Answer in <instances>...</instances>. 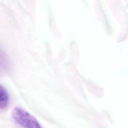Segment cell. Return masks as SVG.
Here are the masks:
<instances>
[{
    "instance_id": "1",
    "label": "cell",
    "mask_w": 128,
    "mask_h": 128,
    "mask_svg": "<svg viewBox=\"0 0 128 128\" xmlns=\"http://www.w3.org/2000/svg\"><path fill=\"white\" fill-rule=\"evenodd\" d=\"M12 116L14 120L24 128H42L34 117L21 108H15Z\"/></svg>"
},
{
    "instance_id": "2",
    "label": "cell",
    "mask_w": 128,
    "mask_h": 128,
    "mask_svg": "<svg viewBox=\"0 0 128 128\" xmlns=\"http://www.w3.org/2000/svg\"><path fill=\"white\" fill-rule=\"evenodd\" d=\"M10 102L9 94L6 90L3 87L0 88V108H5L8 105Z\"/></svg>"
}]
</instances>
